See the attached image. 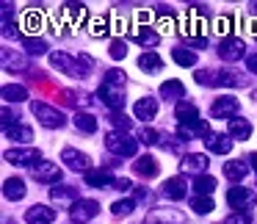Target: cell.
Masks as SVG:
<instances>
[{"label": "cell", "instance_id": "cell-4", "mask_svg": "<svg viewBox=\"0 0 257 224\" xmlns=\"http://www.w3.org/2000/svg\"><path fill=\"white\" fill-rule=\"evenodd\" d=\"M257 199V194L251 188H243V185H232L227 194V202L235 207V213H246V207H251Z\"/></svg>", "mask_w": 257, "mask_h": 224}, {"label": "cell", "instance_id": "cell-26", "mask_svg": "<svg viewBox=\"0 0 257 224\" xmlns=\"http://www.w3.org/2000/svg\"><path fill=\"white\" fill-rule=\"evenodd\" d=\"M86 183H89L91 188H102V185L113 183V177H111L108 169H91V172H86Z\"/></svg>", "mask_w": 257, "mask_h": 224}, {"label": "cell", "instance_id": "cell-41", "mask_svg": "<svg viewBox=\"0 0 257 224\" xmlns=\"http://www.w3.org/2000/svg\"><path fill=\"white\" fill-rule=\"evenodd\" d=\"M224 224H254V218H251L249 213H235V216H229Z\"/></svg>", "mask_w": 257, "mask_h": 224}, {"label": "cell", "instance_id": "cell-5", "mask_svg": "<svg viewBox=\"0 0 257 224\" xmlns=\"http://www.w3.org/2000/svg\"><path fill=\"white\" fill-rule=\"evenodd\" d=\"M34 114H36V119H39L45 128H61L64 125V114L58 111V108H53V105H47V102H36L34 100Z\"/></svg>", "mask_w": 257, "mask_h": 224}, {"label": "cell", "instance_id": "cell-1", "mask_svg": "<svg viewBox=\"0 0 257 224\" xmlns=\"http://www.w3.org/2000/svg\"><path fill=\"white\" fill-rule=\"evenodd\" d=\"M50 64L56 69H61V72H67V75H72V78H83V75H89L91 72V58L89 56H69V53H61V50H56L50 56Z\"/></svg>", "mask_w": 257, "mask_h": 224}, {"label": "cell", "instance_id": "cell-9", "mask_svg": "<svg viewBox=\"0 0 257 224\" xmlns=\"http://www.w3.org/2000/svg\"><path fill=\"white\" fill-rule=\"evenodd\" d=\"M243 53H246L243 39H235V36H224L221 45H218V56L224 61H238V58H243Z\"/></svg>", "mask_w": 257, "mask_h": 224}, {"label": "cell", "instance_id": "cell-50", "mask_svg": "<svg viewBox=\"0 0 257 224\" xmlns=\"http://www.w3.org/2000/svg\"><path fill=\"white\" fill-rule=\"evenodd\" d=\"M251 12H254V14H257V3H251Z\"/></svg>", "mask_w": 257, "mask_h": 224}, {"label": "cell", "instance_id": "cell-34", "mask_svg": "<svg viewBox=\"0 0 257 224\" xmlns=\"http://www.w3.org/2000/svg\"><path fill=\"white\" fill-rule=\"evenodd\" d=\"M152 218L161 224H185V216L177 210H158V213H152Z\"/></svg>", "mask_w": 257, "mask_h": 224}, {"label": "cell", "instance_id": "cell-12", "mask_svg": "<svg viewBox=\"0 0 257 224\" xmlns=\"http://www.w3.org/2000/svg\"><path fill=\"white\" fill-rule=\"evenodd\" d=\"M25 221L28 224H53L56 221V210L47 205H34L25 210Z\"/></svg>", "mask_w": 257, "mask_h": 224}, {"label": "cell", "instance_id": "cell-35", "mask_svg": "<svg viewBox=\"0 0 257 224\" xmlns=\"http://www.w3.org/2000/svg\"><path fill=\"white\" fill-rule=\"evenodd\" d=\"M191 207H194L199 216H205V213L216 210V205H213V196H194V199H191Z\"/></svg>", "mask_w": 257, "mask_h": 224}, {"label": "cell", "instance_id": "cell-48", "mask_svg": "<svg viewBox=\"0 0 257 224\" xmlns=\"http://www.w3.org/2000/svg\"><path fill=\"white\" fill-rule=\"evenodd\" d=\"M246 67H249V72H257V56H249V58H246Z\"/></svg>", "mask_w": 257, "mask_h": 224}, {"label": "cell", "instance_id": "cell-30", "mask_svg": "<svg viewBox=\"0 0 257 224\" xmlns=\"http://www.w3.org/2000/svg\"><path fill=\"white\" fill-rule=\"evenodd\" d=\"M174 64H180V67H194L196 64V53L188 50V47H174Z\"/></svg>", "mask_w": 257, "mask_h": 224}, {"label": "cell", "instance_id": "cell-7", "mask_svg": "<svg viewBox=\"0 0 257 224\" xmlns=\"http://www.w3.org/2000/svg\"><path fill=\"white\" fill-rule=\"evenodd\" d=\"M100 97H102V102H105L111 111H119V108L124 105V86L122 83H102V89H100Z\"/></svg>", "mask_w": 257, "mask_h": 224}, {"label": "cell", "instance_id": "cell-29", "mask_svg": "<svg viewBox=\"0 0 257 224\" xmlns=\"http://www.w3.org/2000/svg\"><path fill=\"white\" fill-rule=\"evenodd\" d=\"M139 69H144V72H161L163 69L161 56H155V53H144V56L139 58Z\"/></svg>", "mask_w": 257, "mask_h": 224}, {"label": "cell", "instance_id": "cell-11", "mask_svg": "<svg viewBox=\"0 0 257 224\" xmlns=\"http://www.w3.org/2000/svg\"><path fill=\"white\" fill-rule=\"evenodd\" d=\"M31 174H34V180H39V183H58V180H61V166H58V163H50V161H42L31 169Z\"/></svg>", "mask_w": 257, "mask_h": 224}, {"label": "cell", "instance_id": "cell-19", "mask_svg": "<svg viewBox=\"0 0 257 224\" xmlns=\"http://www.w3.org/2000/svg\"><path fill=\"white\" fill-rule=\"evenodd\" d=\"M50 199L56 202V205H69L72 207L75 202H78V191H75L72 185H61V188L56 185V188L50 191Z\"/></svg>", "mask_w": 257, "mask_h": 224}, {"label": "cell", "instance_id": "cell-2", "mask_svg": "<svg viewBox=\"0 0 257 224\" xmlns=\"http://www.w3.org/2000/svg\"><path fill=\"white\" fill-rule=\"evenodd\" d=\"M105 147H108V152H113V155H119V158H130V155H136V150H139V141H136L133 136H127V133L111 130V133L105 136Z\"/></svg>", "mask_w": 257, "mask_h": 224}, {"label": "cell", "instance_id": "cell-23", "mask_svg": "<svg viewBox=\"0 0 257 224\" xmlns=\"http://www.w3.org/2000/svg\"><path fill=\"white\" fill-rule=\"evenodd\" d=\"M133 42H139L141 47H158L161 45V36H158V31H152V28H136L133 31Z\"/></svg>", "mask_w": 257, "mask_h": 224}, {"label": "cell", "instance_id": "cell-47", "mask_svg": "<svg viewBox=\"0 0 257 224\" xmlns=\"http://www.w3.org/2000/svg\"><path fill=\"white\" fill-rule=\"evenodd\" d=\"M229 25H232V17H221V20H218V31H221V34H227Z\"/></svg>", "mask_w": 257, "mask_h": 224}, {"label": "cell", "instance_id": "cell-32", "mask_svg": "<svg viewBox=\"0 0 257 224\" xmlns=\"http://www.w3.org/2000/svg\"><path fill=\"white\" fill-rule=\"evenodd\" d=\"M75 128L80 130V133H94L97 130V119L91 117V114H75Z\"/></svg>", "mask_w": 257, "mask_h": 224}, {"label": "cell", "instance_id": "cell-43", "mask_svg": "<svg viewBox=\"0 0 257 224\" xmlns=\"http://www.w3.org/2000/svg\"><path fill=\"white\" fill-rule=\"evenodd\" d=\"M139 139L144 141V144H155V141L161 139V136H158V133H155V130H152V128H144V130H141V136H139Z\"/></svg>", "mask_w": 257, "mask_h": 224}, {"label": "cell", "instance_id": "cell-15", "mask_svg": "<svg viewBox=\"0 0 257 224\" xmlns=\"http://www.w3.org/2000/svg\"><path fill=\"white\" fill-rule=\"evenodd\" d=\"M177 136H180V139H185V141L196 139V136H205V139H207V136H210V125L202 122V119H196V122H191V125H180Z\"/></svg>", "mask_w": 257, "mask_h": 224}, {"label": "cell", "instance_id": "cell-18", "mask_svg": "<svg viewBox=\"0 0 257 224\" xmlns=\"http://www.w3.org/2000/svg\"><path fill=\"white\" fill-rule=\"evenodd\" d=\"M207 169V155H202V152H191V155L183 158V172H194V174H205Z\"/></svg>", "mask_w": 257, "mask_h": 224}, {"label": "cell", "instance_id": "cell-13", "mask_svg": "<svg viewBox=\"0 0 257 224\" xmlns=\"http://www.w3.org/2000/svg\"><path fill=\"white\" fill-rule=\"evenodd\" d=\"M6 139L14 141V144H31V141H34V130L23 122H14L6 128Z\"/></svg>", "mask_w": 257, "mask_h": 224}, {"label": "cell", "instance_id": "cell-38", "mask_svg": "<svg viewBox=\"0 0 257 224\" xmlns=\"http://www.w3.org/2000/svg\"><path fill=\"white\" fill-rule=\"evenodd\" d=\"M108 53H111V58L122 61V58L127 56V42H124V39H113V42H111V47H108Z\"/></svg>", "mask_w": 257, "mask_h": 224}, {"label": "cell", "instance_id": "cell-14", "mask_svg": "<svg viewBox=\"0 0 257 224\" xmlns=\"http://www.w3.org/2000/svg\"><path fill=\"white\" fill-rule=\"evenodd\" d=\"M207 150L216 152V155H227L229 150H232V136H224V133H210L205 139Z\"/></svg>", "mask_w": 257, "mask_h": 224}, {"label": "cell", "instance_id": "cell-22", "mask_svg": "<svg viewBox=\"0 0 257 224\" xmlns=\"http://www.w3.org/2000/svg\"><path fill=\"white\" fill-rule=\"evenodd\" d=\"M229 136H235L238 141H246L251 136V122H249V119H243V117L229 119Z\"/></svg>", "mask_w": 257, "mask_h": 224}, {"label": "cell", "instance_id": "cell-36", "mask_svg": "<svg viewBox=\"0 0 257 224\" xmlns=\"http://www.w3.org/2000/svg\"><path fill=\"white\" fill-rule=\"evenodd\" d=\"M23 45H25V50H28L31 56H39V53L47 50V42L45 39H36V36H25Z\"/></svg>", "mask_w": 257, "mask_h": 224}, {"label": "cell", "instance_id": "cell-25", "mask_svg": "<svg viewBox=\"0 0 257 224\" xmlns=\"http://www.w3.org/2000/svg\"><path fill=\"white\" fill-rule=\"evenodd\" d=\"M133 169H136V174H141V177H155L158 174V161L152 155H141Z\"/></svg>", "mask_w": 257, "mask_h": 224}, {"label": "cell", "instance_id": "cell-21", "mask_svg": "<svg viewBox=\"0 0 257 224\" xmlns=\"http://www.w3.org/2000/svg\"><path fill=\"white\" fill-rule=\"evenodd\" d=\"M3 194H6V199L17 202L25 196V180L23 177H9L6 183H3Z\"/></svg>", "mask_w": 257, "mask_h": 224}, {"label": "cell", "instance_id": "cell-44", "mask_svg": "<svg viewBox=\"0 0 257 224\" xmlns=\"http://www.w3.org/2000/svg\"><path fill=\"white\" fill-rule=\"evenodd\" d=\"M94 36H102V34H108V17H100V20H94Z\"/></svg>", "mask_w": 257, "mask_h": 224}, {"label": "cell", "instance_id": "cell-31", "mask_svg": "<svg viewBox=\"0 0 257 224\" xmlns=\"http://www.w3.org/2000/svg\"><path fill=\"white\" fill-rule=\"evenodd\" d=\"M3 100L6 102H23V100H28V91H25L23 86L9 83V86H3Z\"/></svg>", "mask_w": 257, "mask_h": 224}, {"label": "cell", "instance_id": "cell-28", "mask_svg": "<svg viewBox=\"0 0 257 224\" xmlns=\"http://www.w3.org/2000/svg\"><path fill=\"white\" fill-rule=\"evenodd\" d=\"M194 191L199 196H210L213 191H216V177L213 174H202V177L194 180Z\"/></svg>", "mask_w": 257, "mask_h": 224}, {"label": "cell", "instance_id": "cell-27", "mask_svg": "<svg viewBox=\"0 0 257 224\" xmlns=\"http://www.w3.org/2000/svg\"><path fill=\"white\" fill-rule=\"evenodd\" d=\"M246 172H249V169L243 166V161H227L224 163V174H227L232 183H240V180L246 177Z\"/></svg>", "mask_w": 257, "mask_h": 224}, {"label": "cell", "instance_id": "cell-33", "mask_svg": "<svg viewBox=\"0 0 257 224\" xmlns=\"http://www.w3.org/2000/svg\"><path fill=\"white\" fill-rule=\"evenodd\" d=\"M64 17H69L72 23H83V20L89 17V9L78 6V3H67V6H64Z\"/></svg>", "mask_w": 257, "mask_h": 224}, {"label": "cell", "instance_id": "cell-20", "mask_svg": "<svg viewBox=\"0 0 257 224\" xmlns=\"http://www.w3.org/2000/svg\"><path fill=\"white\" fill-rule=\"evenodd\" d=\"M196 114H199V108H196L191 100L177 102V108H174V117H177V122H180V125H191V122H196Z\"/></svg>", "mask_w": 257, "mask_h": 224}, {"label": "cell", "instance_id": "cell-45", "mask_svg": "<svg viewBox=\"0 0 257 224\" xmlns=\"http://www.w3.org/2000/svg\"><path fill=\"white\" fill-rule=\"evenodd\" d=\"M113 188H116V191H130V188H133V183H130V180L127 177H113Z\"/></svg>", "mask_w": 257, "mask_h": 224}, {"label": "cell", "instance_id": "cell-49", "mask_svg": "<svg viewBox=\"0 0 257 224\" xmlns=\"http://www.w3.org/2000/svg\"><path fill=\"white\" fill-rule=\"evenodd\" d=\"M249 161H251V166H254V172H257V152H251V155H249Z\"/></svg>", "mask_w": 257, "mask_h": 224}, {"label": "cell", "instance_id": "cell-8", "mask_svg": "<svg viewBox=\"0 0 257 224\" xmlns=\"http://www.w3.org/2000/svg\"><path fill=\"white\" fill-rule=\"evenodd\" d=\"M238 108H240V102L235 100V97H229V94H224V97H216L213 100V105H210V114L216 119H235V114H238Z\"/></svg>", "mask_w": 257, "mask_h": 224}, {"label": "cell", "instance_id": "cell-17", "mask_svg": "<svg viewBox=\"0 0 257 224\" xmlns=\"http://www.w3.org/2000/svg\"><path fill=\"white\" fill-rule=\"evenodd\" d=\"M133 114L141 119V122H150V119H155V114H158V100H152V97H141V100L136 102Z\"/></svg>", "mask_w": 257, "mask_h": 224}, {"label": "cell", "instance_id": "cell-37", "mask_svg": "<svg viewBox=\"0 0 257 224\" xmlns=\"http://www.w3.org/2000/svg\"><path fill=\"white\" fill-rule=\"evenodd\" d=\"M133 207H136L133 199H119V202H113V205H111V210H113V216H130Z\"/></svg>", "mask_w": 257, "mask_h": 224}, {"label": "cell", "instance_id": "cell-39", "mask_svg": "<svg viewBox=\"0 0 257 224\" xmlns=\"http://www.w3.org/2000/svg\"><path fill=\"white\" fill-rule=\"evenodd\" d=\"M216 86H238V75L229 72V69H221V72H216Z\"/></svg>", "mask_w": 257, "mask_h": 224}, {"label": "cell", "instance_id": "cell-42", "mask_svg": "<svg viewBox=\"0 0 257 224\" xmlns=\"http://www.w3.org/2000/svg\"><path fill=\"white\" fill-rule=\"evenodd\" d=\"M105 80H108V83H122V86H124V83H127V75H124L122 69H111Z\"/></svg>", "mask_w": 257, "mask_h": 224}, {"label": "cell", "instance_id": "cell-6", "mask_svg": "<svg viewBox=\"0 0 257 224\" xmlns=\"http://www.w3.org/2000/svg\"><path fill=\"white\" fill-rule=\"evenodd\" d=\"M61 161H64V166L75 169V172H91V158L86 155V152L75 150V147H64Z\"/></svg>", "mask_w": 257, "mask_h": 224}, {"label": "cell", "instance_id": "cell-24", "mask_svg": "<svg viewBox=\"0 0 257 224\" xmlns=\"http://www.w3.org/2000/svg\"><path fill=\"white\" fill-rule=\"evenodd\" d=\"M161 97H166V100H177V102H183V97H185V86L180 83V80H166V83H161Z\"/></svg>", "mask_w": 257, "mask_h": 224}, {"label": "cell", "instance_id": "cell-16", "mask_svg": "<svg viewBox=\"0 0 257 224\" xmlns=\"http://www.w3.org/2000/svg\"><path fill=\"white\" fill-rule=\"evenodd\" d=\"M163 194L169 196V199H185V194H188V183H185V177H169L166 183H163Z\"/></svg>", "mask_w": 257, "mask_h": 224}, {"label": "cell", "instance_id": "cell-3", "mask_svg": "<svg viewBox=\"0 0 257 224\" xmlns=\"http://www.w3.org/2000/svg\"><path fill=\"white\" fill-rule=\"evenodd\" d=\"M39 158H42V152L36 150V147H14V150L6 152V161L9 163H17V166H31V169H34L36 163H42Z\"/></svg>", "mask_w": 257, "mask_h": 224}, {"label": "cell", "instance_id": "cell-46", "mask_svg": "<svg viewBox=\"0 0 257 224\" xmlns=\"http://www.w3.org/2000/svg\"><path fill=\"white\" fill-rule=\"evenodd\" d=\"M188 36V34H185ZM188 45H194V47H207V39L205 36H188Z\"/></svg>", "mask_w": 257, "mask_h": 224}, {"label": "cell", "instance_id": "cell-10", "mask_svg": "<svg viewBox=\"0 0 257 224\" xmlns=\"http://www.w3.org/2000/svg\"><path fill=\"white\" fill-rule=\"evenodd\" d=\"M97 213H100V202H94V199H78L72 205V210H69V216H72V221L83 224V221H89V218H94Z\"/></svg>", "mask_w": 257, "mask_h": 224}, {"label": "cell", "instance_id": "cell-40", "mask_svg": "<svg viewBox=\"0 0 257 224\" xmlns=\"http://www.w3.org/2000/svg\"><path fill=\"white\" fill-rule=\"evenodd\" d=\"M111 122L116 125V130H119V133H127V130H130V125H133L127 117H124V114H113V117H111Z\"/></svg>", "mask_w": 257, "mask_h": 224}]
</instances>
